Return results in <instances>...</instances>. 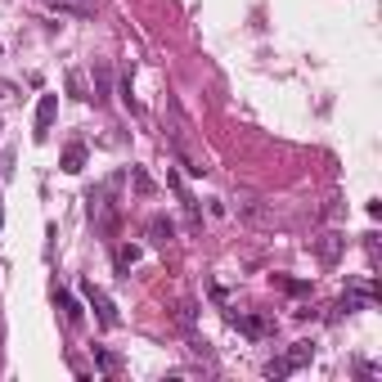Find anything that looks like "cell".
<instances>
[{
  "label": "cell",
  "mask_w": 382,
  "mask_h": 382,
  "mask_svg": "<svg viewBox=\"0 0 382 382\" xmlns=\"http://www.w3.org/2000/svg\"><path fill=\"white\" fill-rule=\"evenodd\" d=\"M81 297H85V301H90V310H94V319H99V324H103V329H117V324H122V315H117V306H113V297H108V292H103V288H94V283H90V279H85V283H81Z\"/></svg>",
  "instance_id": "cell-1"
},
{
  "label": "cell",
  "mask_w": 382,
  "mask_h": 382,
  "mask_svg": "<svg viewBox=\"0 0 382 382\" xmlns=\"http://www.w3.org/2000/svg\"><path fill=\"white\" fill-rule=\"evenodd\" d=\"M229 329H238L243 338H270V333H274V319H265V315H243V310H229Z\"/></svg>",
  "instance_id": "cell-2"
},
{
  "label": "cell",
  "mask_w": 382,
  "mask_h": 382,
  "mask_svg": "<svg viewBox=\"0 0 382 382\" xmlns=\"http://www.w3.org/2000/svg\"><path fill=\"white\" fill-rule=\"evenodd\" d=\"M54 117H59V94H41V103H36V140L50 135Z\"/></svg>",
  "instance_id": "cell-3"
},
{
  "label": "cell",
  "mask_w": 382,
  "mask_h": 382,
  "mask_svg": "<svg viewBox=\"0 0 382 382\" xmlns=\"http://www.w3.org/2000/svg\"><path fill=\"white\" fill-rule=\"evenodd\" d=\"M144 234H149V243H158V247H167L171 238H176V221L171 216H149V225H144Z\"/></svg>",
  "instance_id": "cell-4"
},
{
  "label": "cell",
  "mask_w": 382,
  "mask_h": 382,
  "mask_svg": "<svg viewBox=\"0 0 382 382\" xmlns=\"http://www.w3.org/2000/svg\"><path fill=\"white\" fill-rule=\"evenodd\" d=\"M108 94H113V68H108V63H94V85H90V99H94V103H108Z\"/></svg>",
  "instance_id": "cell-5"
},
{
  "label": "cell",
  "mask_w": 382,
  "mask_h": 382,
  "mask_svg": "<svg viewBox=\"0 0 382 382\" xmlns=\"http://www.w3.org/2000/svg\"><path fill=\"white\" fill-rule=\"evenodd\" d=\"M315 360V342H292V351H283V365L297 374V369H306Z\"/></svg>",
  "instance_id": "cell-6"
},
{
  "label": "cell",
  "mask_w": 382,
  "mask_h": 382,
  "mask_svg": "<svg viewBox=\"0 0 382 382\" xmlns=\"http://www.w3.org/2000/svg\"><path fill=\"white\" fill-rule=\"evenodd\" d=\"M315 247H319V261H329V265H333V261L342 256V247H347V238H342V234H324Z\"/></svg>",
  "instance_id": "cell-7"
},
{
  "label": "cell",
  "mask_w": 382,
  "mask_h": 382,
  "mask_svg": "<svg viewBox=\"0 0 382 382\" xmlns=\"http://www.w3.org/2000/svg\"><path fill=\"white\" fill-rule=\"evenodd\" d=\"M94 365H99V374H122V356L108 347H94Z\"/></svg>",
  "instance_id": "cell-8"
},
{
  "label": "cell",
  "mask_w": 382,
  "mask_h": 382,
  "mask_svg": "<svg viewBox=\"0 0 382 382\" xmlns=\"http://www.w3.org/2000/svg\"><path fill=\"white\" fill-rule=\"evenodd\" d=\"M81 167H85V144H68V149H63V171L76 176Z\"/></svg>",
  "instance_id": "cell-9"
},
{
  "label": "cell",
  "mask_w": 382,
  "mask_h": 382,
  "mask_svg": "<svg viewBox=\"0 0 382 382\" xmlns=\"http://www.w3.org/2000/svg\"><path fill=\"white\" fill-rule=\"evenodd\" d=\"M131 185H135V194H144V198L158 194V185H153V176H149L144 167H131Z\"/></svg>",
  "instance_id": "cell-10"
},
{
  "label": "cell",
  "mask_w": 382,
  "mask_h": 382,
  "mask_svg": "<svg viewBox=\"0 0 382 382\" xmlns=\"http://www.w3.org/2000/svg\"><path fill=\"white\" fill-rule=\"evenodd\" d=\"M113 261H117V270H131V265L140 261V247L135 243H122L117 252H113Z\"/></svg>",
  "instance_id": "cell-11"
},
{
  "label": "cell",
  "mask_w": 382,
  "mask_h": 382,
  "mask_svg": "<svg viewBox=\"0 0 382 382\" xmlns=\"http://www.w3.org/2000/svg\"><path fill=\"white\" fill-rule=\"evenodd\" d=\"M274 283H279L283 292H292V297H306V292H310V283H301V279H288V274H274Z\"/></svg>",
  "instance_id": "cell-12"
},
{
  "label": "cell",
  "mask_w": 382,
  "mask_h": 382,
  "mask_svg": "<svg viewBox=\"0 0 382 382\" xmlns=\"http://www.w3.org/2000/svg\"><path fill=\"white\" fill-rule=\"evenodd\" d=\"M59 306H63V315H68V324H81V306L72 301V292H59Z\"/></svg>",
  "instance_id": "cell-13"
},
{
  "label": "cell",
  "mask_w": 382,
  "mask_h": 382,
  "mask_svg": "<svg viewBox=\"0 0 382 382\" xmlns=\"http://www.w3.org/2000/svg\"><path fill=\"white\" fill-rule=\"evenodd\" d=\"M68 90H72V99H90V90H85V76H81V72H68Z\"/></svg>",
  "instance_id": "cell-14"
},
{
  "label": "cell",
  "mask_w": 382,
  "mask_h": 382,
  "mask_svg": "<svg viewBox=\"0 0 382 382\" xmlns=\"http://www.w3.org/2000/svg\"><path fill=\"white\" fill-rule=\"evenodd\" d=\"M288 374H292V369L283 365V356H279V360H270V365H265V378H288Z\"/></svg>",
  "instance_id": "cell-15"
},
{
  "label": "cell",
  "mask_w": 382,
  "mask_h": 382,
  "mask_svg": "<svg viewBox=\"0 0 382 382\" xmlns=\"http://www.w3.org/2000/svg\"><path fill=\"white\" fill-rule=\"evenodd\" d=\"M176 319H180V324H185V329H194V306H189V301H185V306H180V310H176Z\"/></svg>",
  "instance_id": "cell-16"
},
{
  "label": "cell",
  "mask_w": 382,
  "mask_h": 382,
  "mask_svg": "<svg viewBox=\"0 0 382 382\" xmlns=\"http://www.w3.org/2000/svg\"><path fill=\"white\" fill-rule=\"evenodd\" d=\"M0 229H5V198H0Z\"/></svg>",
  "instance_id": "cell-17"
}]
</instances>
